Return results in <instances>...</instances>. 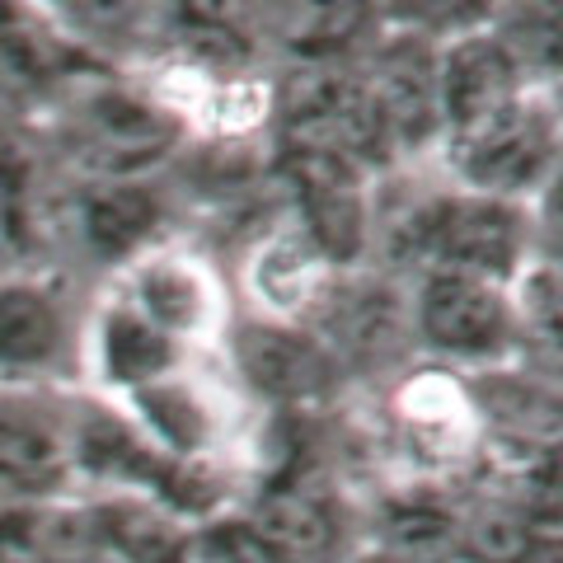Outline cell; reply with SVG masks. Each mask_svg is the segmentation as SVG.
<instances>
[{
	"mask_svg": "<svg viewBox=\"0 0 563 563\" xmlns=\"http://www.w3.org/2000/svg\"><path fill=\"white\" fill-rule=\"evenodd\" d=\"M390 244L428 268L474 273L493 282H512L531 268L526 263V244H531V225H526L517 198H493V192H451V198L413 202L390 225Z\"/></svg>",
	"mask_w": 563,
	"mask_h": 563,
	"instance_id": "1",
	"label": "cell"
},
{
	"mask_svg": "<svg viewBox=\"0 0 563 563\" xmlns=\"http://www.w3.org/2000/svg\"><path fill=\"white\" fill-rule=\"evenodd\" d=\"M446 151L465 188L493 192V198H521L531 188H544L563 155V141L554 118L536 99L517 95L474 128L451 132Z\"/></svg>",
	"mask_w": 563,
	"mask_h": 563,
	"instance_id": "2",
	"label": "cell"
},
{
	"mask_svg": "<svg viewBox=\"0 0 563 563\" xmlns=\"http://www.w3.org/2000/svg\"><path fill=\"white\" fill-rule=\"evenodd\" d=\"M413 333L451 362H498L517 347L512 287L474 273L428 268L413 296Z\"/></svg>",
	"mask_w": 563,
	"mask_h": 563,
	"instance_id": "3",
	"label": "cell"
},
{
	"mask_svg": "<svg viewBox=\"0 0 563 563\" xmlns=\"http://www.w3.org/2000/svg\"><path fill=\"white\" fill-rule=\"evenodd\" d=\"M70 161L90 179H136L165 161L179 141V118L161 99H136L122 90L90 95L70 118Z\"/></svg>",
	"mask_w": 563,
	"mask_h": 563,
	"instance_id": "4",
	"label": "cell"
},
{
	"mask_svg": "<svg viewBox=\"0 0 563 563\" xmlns=\"http://www.w3.org/2000/svg\"><path fill=\"white\" fill-rule=\"evenodd\" d=\"M118 296H128L151 324H161L184 347L207 343L221 329V287L202 258L165 250L136 254Z\"/></svg>",
	"mask_w": 563,
	"mask_h": 563,
	"instance_id": "5",
	"label": "cell"
},
{
	"mask_svg": "<svg viewBox=\"0 0 563 563\" xmlns=\"http://www.w3.org/2000/svg\"><path fill=\"white\" fill-rule=\"evenodd\" d=\"M333 268H339V263L296 221V225L273 231L268 240H258V250L250 254V268H244V282H250V296L268 320L296 324V320H310V314L324 310L333 282H339Z\"/></svg>",
	"mask_w": 563,
	"mask_h": 563,
	"instance_id": "6",
	"label": "cell"
},
{
	"mask_svg": "<svg viewBox=\"0 0 563 563\" xmlns=\"http://www.w3.org/2000/svg\"><path fill=\"white\" fill-rule=\"evenodd\" d=\"M70 320L43 277H0V385L43 380L66 362Z\"/></svg>",
	"mask_w": 563,
	"mask_h": 563,
	"instance_id": "7",
	"label": "cell"
},
{
	"mask_svg": "<svg viewBox=\"0 0 563 563\" xmlns=\"http://www.w3.org/2000/svg\"><path fill=\"white\" fill-rule=\"evenodd\" d=\"M366 85L380 103L385 122L395 132V146H422V141L442 136V80H437V52L422 33H404V38L385 43L376 52Z\"/></svg>",
	"mask_w": 563,
	"mask_h": 563,
	"instance_id": "8",
	"label": "cell"
},
{
	"mask_svg": "<svg viewBox=\"0 0 563 563\" xmlns=\"http://www.w3.org/2000/svg\"><path fill=\"white\" fill-rule=\"evenodd\" d=\"M235 366L258 395L306 404L329 390L333 352L287 320H258L235 333Z\"/></svg>",
	"mask_w": 563,
	"mask_h": 563,
	"instance_id": "9",
	"label": "cell"
},
{
	"mask_svg": "<svg viewBox=\"0 0 563 563\" xmlns=\"http://www.w3.org/2000/svg\"><path fill=\"white\" fill-rule=\"evenodd\" d=\"M184 343L169 339L161 324H151L128 296L103 301L99 320L90 329V362L99 380L118 395H136L141 385L161 380L184 366Z\"/></svg>",
	"mask_w": 563,
	"mask_h": 563,
	"instance_id": "10",
	"label": "cell"
},
{
	"mask_svg": "<svg viewBox=\"0 0 563 563\" xmlns=\"http://www.w3.org/2000/svg\"><path fill=\"white\" fill-rule=\"evenodd\" d=\"M437 80H442V122L446 132H465L507 99L521 95V66L503 38H484V33H461L451 38L446 52H437Z\"/></svg>",
	"mask_w": 563,
	"mask_h": 563,
	"instance_id": "11",
	"label": "cell"
},
{
	"mask_svg": "<svg viewBox=\"0 0 563 563\" xmlns=\"http://www.w3.org/2000/svg\"><path fill=\"white\" fill-rule=\"evenodd\" d=\"M90 526L103 559L113 563H192V531L184 512L146 493H118L95 503Z\"/></svg>",
	"mask_w": 563,
	"mask_h": 563,
	"instance_id": "12",
	"label": "cell"
},
{
	"mask_svg": "<svg viewBox=\"0 0 563 563\" xmlns=\"http://www.w3.org/2000/svg\"><path fill=\"white\" fill-rule=\"evenodd\" d=\"M128 399L141 418V432L161 451L179 455V461H207V451L217 446V437H221L217 404L207 399L202 385H192L184 376V366L151 385H141Z\"/></svg>",
	"mask_w": 563,
	"mask_h": 563,
	"instance_id": "13",
	"label": "cell"
},
{
	"mask_svg": "<svg viewBox=\"0 0 563 563\" xmlns=\"http://www.w3.org/2000/svg\"><path fill=\"white\" fill-rule=\"evenodd\" d=\"M314 320L324 324V339H333V347L347 357H385L404 343V333H413V306L404 310V301L385 282H362V287L333 282Z\"/></svg>",
	"mask_w": 563,
	"mask_h": 563,
	"instance_id": "14",
	"label": "cell"
},
{
	"mask_svg": "<svg viewBox=\"0 0 563 563\" xmlns=\"http://www.w3.org/2000/svg\"><path fill=\"white\" fill-rule=\"evenodd\" d=\"M399 428L422 465H451L474 446V404L446 376H418L399 395Z\"/></svg>",
	"mask_w": 563,
	"mask_h": 563,
	"instance_id": "15",
	"label": "cell"
},
{
	"mask_svg": "<svg viewBox=\"0 0 563 563\" xmlns=\"http://www.w3.org/2000/svg\"><path fill=\"white\" fill-rule=\"evenodd\" d=\"M155 221H161V202L136 179H95L76 207V225L85 244L103 258L141 254L151 244Z\"/></svg>",
	"mask_w": 563,
	"mask_h": 563,
	"instance_id": "16",
	"label": "cell"
},
{
	"mask_svg": "<svg viewBox=\"0 0 563 563\" xmlns=\"http://www.w3.org/2000/svg\"><path fill=\"white\" fill-rule=\"evenodd\" d=\"M517 306V352L531 372L563 380V268L559 263H531L512 282Z\"/></svg>",
	"mask_w": 563,
	"mask_h": 563,
	"instance_id": "17",
	"label": "cell"
},
{
	"mask_svg": "<svg viewBox=\"0 0 563 563\" xmlns=\"http://www.w3.org/2000/svg\"><path fill=\"white\" fill-rule=\"evenodd\" d=\"M254 531L282 563H310L333 544V517L310 488H277L258 507Z\"/></svg>",
	"mask_w": 563,
	"mask_h": 563,
	"instance_id": "18",
	"label": "cell"
},
{
	"mask_svg": "<svg viewBox=\"0 0 563 563\" xmlns=\"http://www.w3.org/2000/svg\"><path fill=\"white\" fill-rule=\"evenodd\" d=\"M372 14V0H291L287 38L310 62H329L343 43H352Z\"/></svg>",
	"mask_w": 563,
	"mask_h": 563,
	"instance_id": "19",
	"label": "cell"
},
{
	"mask_svg": "<svg viewBox=\"0 0 563 563\" xmlns=\"http://www.w3.org/2000/svg\"><path fill=\"white\" fill-rule=\"evenodd\" d=\"M498 38L521 70H563V0H517Z\"/></svg>",
	"mask_w": 563,
	"mask_h": 563,
	"instance_id": "20",
	"label": "cell"
},
{
	"mask_svg": "<svg viewBox=\"0 0 563 563\" xmlns=\"http://www.w3.org/2000/svg\"><path fill=\"white\" fill-rule=\"evenodd\" d=\"M366 563H404V559H395V554H376V559H366Z\"/></svg>",
	"mask_w": 563,
	"mask_h": 563,
	"instance_id": "21",
	"label": "cell"
}]
</instances>
